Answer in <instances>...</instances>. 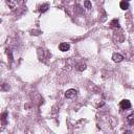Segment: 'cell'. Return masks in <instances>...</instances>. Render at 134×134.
<instances>
[{"label": "cell", "instance_id": "cell-1", "mask_svg": "<svg viewBox=\"0 0 134 134\" xmlns=\"http://www.w3.org/2000/svg\"><path fill=\"white\" fill-rule=\"evenodd\" d=\"M76 95H77V90H75V89H68L65 92V96L67 98H73Z\"/></svg>", "mask_w": 134, "mask_h": 134}, {"label": "cell", "instance_id": "cell-2", "mask_svg": "<svg viewBox=\"0 0 134 134\" xmlns=\"http://www.w3.org/2000/svg\"><path fill=\"white\" fill-rule=\"evenodd\" d=\"M119 106H121L122 109L127 110V109H130L131 108V103L128 100H123L121 103H119Z\"/></svg>", "mask_w": 134, "mask_h": 134}, {"label": "cell", "instance_id": "cell-3", "mask_svg": "<svg viewBox=\"0 0 134 134\" xmlns=\"http://www.w3.org/2000/svg\"><path fill=\"white\" fill-rule=\"evenodd\" d=\"M112 60H113L114 62H116V63H118V62H122L124 60V57L121 53H113V56H112Z\"/></svg>", "mask_w": 134, "mask_h": 134}, {"label": "cell", "instance_id": "cell-4", "mask_svg": "<svg viewBox=\"0 0 134 134\" xmlns=\"http://www.w3.org/2000/svg\"><path fill=\"white\" fill-rule=\"evenodd\" d=\"M69 48H70V45L68 43H65V42H63V43H61L59 45V49H60L61 51H63V52L69 50Z\"/></svg>", "mask_w": 134, "mask_h": 134}, {"label": "cell", "instance_id": "cell-5", "mask_svg": "<svg viewBox=\"0 0 134 134\" xmlns=\"http://www.w3.org/2000/svg\"><path fill=\"white\" fill-rule=\"evenodd\" d=\"M119 6H121V9L124 10V11H127L129 8H130V4L128 1H126V0H123V1H121V3H119Z\"/></svg>", "mask_w": 134, "mask_h": 134}, {"label": "cell", "instance_id": "cell-6", "mask_svg": "<svg viewBox=\"0 0 134 134\" xmlns=\"http://www.w3.org/2000/svg\"><path fill=\"white\" fill-rule=\"evenodd\" d=\"M127 122H128L129 125H134V112H132L130 115H128V117H127Z\"/></svg>", "mask_w": 134, "mask_h": 134}, {"label": "cell", "instance_id": "cell-7", "mask_svg": "<svg viewBox=\"0 0 134 134\" xmlns=\"http://www.w3.org/2000/svg\"><path fill=\"white\" fill-rule=\"evenodd\" d=\"M5 1L11 9H14L16 6V0H5Z\"/></svg>", "mask_w": 134, "mask_h": 134}, {"label": "cell", "instance_id": "cell-8", "mask_svg": "<svg viewBox=\"0 0 134 134\" xmlns=\"http://www.w3.org/2000/svg\"><path fill=\"white\" fill-rule=\"evenodd\" d=\"M48 9H49V4H48V3H45V4H43V5L40 6V12H41V13H45Z\"/></svg>", "mask_w": 134, "mask_h": 134}, {"label": "cell", "instance_id": "cell-9", "mask_svg": "<svg viewBox=\"0 0 134 134\" xmlns=\"http://www.w3.org/2000/svg\"><path fill=\"white\" fill-rule=\"evenodd\" d=\"M110 25L111 26H113V27H119V22H118V20L117 19H113L110 22Z\"/></svg>", "mask_w": 134, "mask_h": 134}, {"label": "cell", "instance_id": "cell-10", "mask_svg": "<svg viewBox=\"0 0 134 134\" xmlns=\"http://www.w3.org/2000/svg\"><path fill=\"white\" fill-rule=\"evenodd\" d=\"M84 6H85L87 10H90L91 8H92V5H91V2L89 1V0H85V1H84Z\"/></svg>", "mask_w": 134, "mask_h": 134}, {"label": "cell", "instance_id": "cell-11", "mask_svg": "<svg viewBox=\"0 0 134 134\" xmlns=\"http://www.w3.org/2000/svg\"><path fill=\"white\" fill-rule=\"evenodd\" d=\"M6 116H8V112H3L2 116H1V119H2L3 124H6Z\"/></svg>", "mask_w": 134, "mask_h": 134}, {"label": "cell", "instance_id": "cell-12", "mask_svg": "<svg viewBox=\"0 0 134 134\" xmlns=\"http://www.w3.org/2000/svg\"><path fill=\"white\" fill-rule=\"evenodd\" d=\"M85 69H86V65H85V64L80 65L79 68H77V70H79V71H83V70H85Z\"/></svg>", "mask_w": 134, "mask_h": 134}, {"label": "cell", "instance_id": "cell-13", "mask_svg": "<svg viewBox=\"0 0 134 134\" xmlns=\"http://www.w3.org/2000/svg\"><path fill=\"white\" fill-rule=\"evenodd\" d=\"M126 1H128V0H126Z\"/></svg>", "mask_w": 134, "mask_h": 134}]
</instances>
